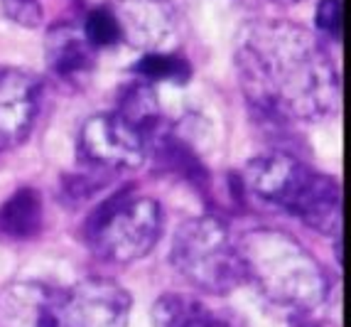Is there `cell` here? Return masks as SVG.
I'll return each mask as SVG.
<instances>
[{
    "mask_svg": "<svg viewBox=\"0 0 351 327\" xmlns=\"http://www.w3.org/2000/svg\"><path fill=\"white\" fill-rule=\"evenodd\" d=\"M170 261L189 286L211 295H226L246 280L239 244L217 214L182 222L172 236Z\"/></svg>",
    "mask_w": 351,
    "mask_h": 327,
    "instance_id": "cell-4",
    "label": "cell"
},
{
    "mask_svg": "<svg viewBox=\"0 0 351 327\" xmlns=\"http://www.w3.org/2000/svg\"><path fill=\"white\" fill-rule=\"evenodd\" d=\"M234 59L248 104L268 123L322 121L339 109V71L302 25L251 20L236 37Z\"/></svg>",
    "mask_w": 351,
    "mask_h": 327,
    "instance_id": "cell-1",
    "label": "cell"
},
{
    "mask_svg": "<svg viewBox=\"0 0 351 327\" xmlns=\"http://www.w3.org/2000/svg\"><path fill=\"white\" fill-rule=\"evenodd\" d=\"M59 293L35 280L0 288V327H57Z\"/></svg>",
    "mask_w": 351,
    "mask_h": 327,
    "instance_id": "cell-10",
    "label": "cell"
},
{
    "mask_svg": "<svg viewBox=\"0 0 351 327\" xmlns=\"http://www.w3.org/2000/svg\"><path fill=\"white\" fill-rule=\"evenodd\" d=\"M130 293L111 278H86L59 293L57 327H128Z\"/></svg>",
    "mask_w": 351,
    "mask_h": 327,
    "instance_id": "cell-7",
    "label": "cell"
},
{
    "mask_svg": "<svg viewBox=\"0 0 351 327\" xmlns=\"http://www.w3.org/2000/svg\"><path fill=\"white\" fill-rule=\"evenodd\" d=\"M155 327H234L223 315L214 313L204 300L187 293H167L152 305Z\"/></svg>",
    "mask_w": 351,
    "mask_h": 327,
    "instance_id": "cell-13",
    "label": "cell"
},
{
    "mask_svg": "<svg viewBox=\"0 0 351 327\" xmlns=\"http://www.w3.org/2000/svg\"><path fill=\"white\" fill-rule=\"evenodd\" d=\"M42 229V197L35 187H18L0 205V232L12 239H29Z\"/></svg>",
    "mask_w": 351,
    "mask_h": 327,
    "instance_id": "cell-14",
    "label": "cell"
},
{
    "mask_svg": "<svg viewBox=\"0 0 351 327\" xmlns=\"http://www.w3.org/2000/svg\"><path fill=\"white\" fill-rule=\"evenodd\" d=\"M133 74H138L143 82H175L184 84L192 76V67L184 57L175 52H143V57L133 65Z\"/></svg>",
    "mask_w": 351,
    "mask_h": 327,
    "instance_id": "cell-15",
    "label": "cell"
},
{
    "mask_svg": "<svg viewBox=\"0 0 351 327\" xmlns=\"http://www.w3.org/2000/svg\"><path fill=\"white\" fill-rule=\"evenodd\" d=\"M111 8L121 25V40L143 52H160L175 35L177 15L167 0H118Z\"/></svg>",
    "mask_w": 351,
    "mask_h": 327,
    "instance_id": "cell-9",
    "label": "cell"
},
{
    "mask_svg": "<svg viewBox=\"0 0 351 327\" xmlns=\"http://www.w3.org/2000/svg\"><path fill=\"white\" fill-rule=\"evenodd\" d=\"M99 49L88 45L79 25L59 27L47 32V65L66 84L82 87L96 69Z\"/></svg>",
    "mask_w": 351,
    "mask_h": 327,
    "instance_id": "cell-11",
    "label": "cell"
},
{
    "mask_svg": "<svg viewBox=\"0 0 351 327\" xmlns=\"http://www.w3.org/2000/svg\"><path fill=\"white\" fill-rule=\"evenodd\" d=\"M42 82L32 71L0 67V153L18 148L40 113Z\"/></svg>",
    "mask_w": 351,
    "mask_h": 327,
    "instance_id": "cell-8",
    "label": "cell"
},
{
    "mask_svg": "<svg viewBox=\"0 0 351 327\" xmlns=\"http://www.w3.org/2000/svg\"><path fill=\"white\" fill-rule=\"evenodd\" d=\"M79 30L94 49H106V47L123 42L121 40V25H118L111 5H96L84 10L82 20H79Z\"/></svg>",
    "mask_w": 351,
    "mask_h": 327,
    "instance_id": "cell-16",
    "label": "cell"
},
{
    "mask_svg": "<svg viewBox=\"0 0 351 327\" xmlns=\"http://www.w3.org/2000/svg\"><path fill=\"white\" fill-rule=\"evenodd\" d=\"M270 3H278V5H295L300 0H270Z\"/></svg>",
    "mask_w": 351,
    "mask_h": 327,
    "instance_id": "cell-18",
    "label": "cell"
},
{
    "mask_svg": "<svg viewBox=\"0 0 351 327\" xmlns=\"http://www.w3.org/2000/svg\"><path fill=\"white\" fill-rule=\"evenodd\" d=\"M162 234V210L152 197L123 187L101 202L84 224L91 251L106 263H133L155 249Z\"/></svg>",
    "mask_w": 351,
    "mask_h": 327,
    "instance_id": "cell-5",
    "label": "cell"
},
{
    "mask_svg": "<svg viewBox=\"0 0 351 327\" xmlns=\"http://www.w3.org/2000/svg\"><path fill=\"white\" fill-rule=\"evenodd\" d=\"M315 25L329 40H341V0H319L315 10Z\"/></svg>",
    "mask_w": 351,
    "mask_h": 327,
    "instance_id": "cell-17",
    "label": "cell"
},
{
    "mask_svg": "<svg viewBox=\"0 0 351 327\" xmlns=\"http://www.w3.org/2000/svg\"><path fill=\"white\" fill-rule=\"evenodd\" d=\"M79 163L104 175L141 168L150 158L147 138L118 111L94 113L79 131Z\"/></svg>",
    "mask_w": 351,
    "mask_h": 327,
    "instance_id": "cell-6",
    "label": "cell"
},
{
    "mask_svg": "<svg viewBox=\"0 0 351 327\" xmlns=\"http://www.w3.org/2000/svg\"><path fill=\"white\" fill-rule=\"evenodd\" d=\"M243 278L278 308L307 315L329 295V278L295 236L280 229L258 227L239 241Z\"/></svg>",
    "mask_w": 351,
    "mask_h": 327,
    "instance_id": "cell-2",
    "label": "cell"
},
{
    "mask_svg": "<svg viewBox=\"0 0 351 327\" xmlns=\"http://www.w3.org/2000/svg\"><path fill=\"white\" fill-rule=\"evenodd\" d=\"M0 8L15 25L27 30L52 32L79 25L86 3L84 0H0Z\"/></svg>",
    "mask_w": 351,
    "mask_h": 327,
    "instance_id": "cell-12",
    "label": "cell"
},
{
    "mask_svg": "<svg viewBox=\"0 0 351 327\" xmlns=\"http://www.w3.org/2000/svg\"><path fill=\"white\" fill-rule=\"evenodd\" d=\"M243 182L256 197L280 207L315 232L341 236V185L285 150L248 160Z\"/></svg>",
    "mask_w": 351,
    "mask_h": 327,
    "instance_id": "cell-3",
    "label": "cell"
}]
</instances>
